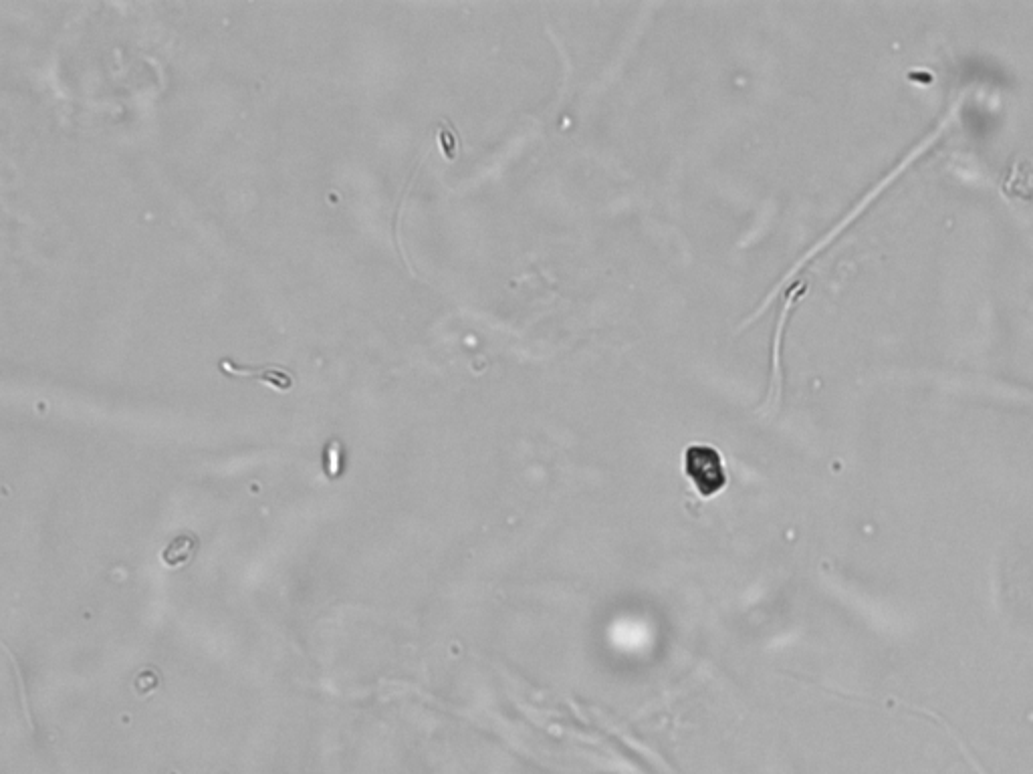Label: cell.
Instances as JSON below:
<instances>
[{
    "label": "cell",
    "mask_w": 1033,
    "mask_h": 774,
    "mask_svg": "<svg viewBox=\"0 0 1033 774\" xmlns=\"http://www.w3.org/2000/svg\"><path fill=\"white\" fill-rule=\"evenodd\" d=\"M684 474L705 498L719 494L727 486L723 456L711 446H688L682 456Z\"/></svg>",
    "instance_id": "cell-1"
},
{
    "label": "cell",
    "mask_w": 1033,
    "mask_h": 774,
    "mask_svg": "<svg viewBox=\"0 0 1033 774\" xmlns=\"http://www.w3.org/2000/svg\"><path fill=\"white\" fill-rule=\"evenodd\" d=\"M218 365H220L222 373L257 377V379L277 387L279 392H289V390H293V385H295V377H293L291 369H287L283 365H259V367H255V365H237L231 359H220Z\"/></svg>",
    "instance_id": "cell-2"
},
{
    "label": "cell",
    "mask_w": 1033,
    "mask_h": 774,
    "mask_svg": "<svg viewBox=\"0 0 1033 774\" xmlns=\"http://www.w3.org/2000/svg\"><path fill=\"white\" fill-rule=\"evenodd\" d=\"M194 553V541L192 537H178L166 551H164V561L170 565V567H176V565H182L186 563Z\"/></svg>",
    "instance_id": "cell-3"
}]
</instances>
